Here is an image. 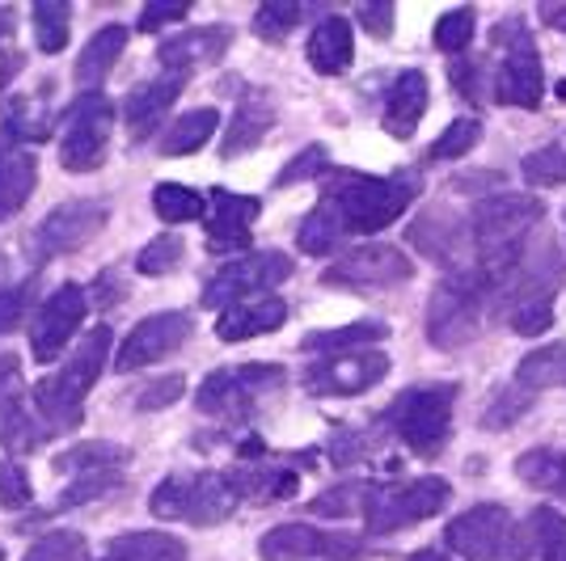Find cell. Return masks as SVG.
<instances>
[{
    "label": "cell",
    "instance_id": "1",
    "mask_svg": "<svg viewBox=\"0 0 566 561\" xmlns=\"http://www.w3.org/2000/svg\"><path fill=\"white\" fill-rule=\"evenodd\" d=\"M419 194V178L415 173H389V178H373V173H355V169H338L326 178V199L338 211L347 233H380L398 220L401 211L415 203Z\"/></svg>",
    "mask_w": 566,
    "mask_h": 561
},
{
    "label": "cell",
    "instance_id": "2",
    "mask_svg": "<svg viewBox=\"0 0 566 561\" xmlns=\"http://www.w3.org/2000/svg\"><path fill=\"white\" fill-rule=\"evenodd\" d=\"M111 347H115L111 326H94L81 338V347L64 359L60 372L43 375L34 384V410H39V419L48 422L51 431H72L81 422V414H85L81 405H85L90 389L97 384V375L106 372Z\"/></svg>",
    "mask_w": 566,
    "mask_h": 561
},
{
    "label": "cell",
    "instance_id": "3",
    "mask_svg": "<svg viewBox=\"0 0 566 561\" xmlns=\"http://www.w3.org/2000/svg\"><path fill=\"white\" fill-rule=\"evenodd\" d=\"M486 308H495V283L486 279L478 266L457 271L431 292L427 305V338L436 351H457L478 338Z\"/></svg>",
    "mask_w": 566,
    "mask_h": 561
},
{
    "label": "cell",
    "instance_id": "4",
    "mask_svg": "<svg viewBox=\"0 0 566 561\" xmlns=\"http://www.w3.org/2000/svg\"><path fill=\"white\" fill-rule=\"evenodd\" d=\"M452 405H457V384H419V389H406L385 410L380 422L415 456H436V452H444V444H449Z\"/></svg>",
    "mask_w": 566,
    "mask_h": 561
},
{
    "label": "cell",
    "instance_id": "5",
    "mask_svg": "<svg viewBox=\"0 0 566 561\" xmlns=\"http://www.w3.org/2000/svg\"><path fill=\"white\" fill-rule=\"evenodd\" d=\"M241 502L229 481V473H174L153 490V515L157 519H182L195 528H212L229 519Z\"/></svg>",
    "mask_w": 566,
    "mask_h": 561
},
{
    "label": "cell",
    "instance_id": "6",
    "mask_svg": "<svg viewBox=\"0 0 566 561\" xmlns=\"http://www.w3.org/2000/svg\"><path fill=\"white\" fill-rule=\"evenodd\" d=\"M449 549L461 561H524L528 540H520V528L507 507L499 502H478L470 511L449 519L444 528Z\"/></svg>",
    "mask_w": 566,
    "mask_h": 561
},
{
    "label": "cell",
    "instance_id": "7",
    "mask_svg": "<svg viewBox=\"0 0 566 561\" xmlns=\"http://www.w3.org/2000/svg\"><path fill=\"white\" fill-rule=\"evenodd\" d=\"M287 375L280 363H237V368H216L199 384V410L224 422H245L266 398H275Z\"/></svg>",
    "mask_w": 566,
    "mask_h": 561
},
{
    "label": "cell",
    "instance_id": "8",
    "mask_svg": "<svg viewBox=\"0 0 566 561\" xmlns=\"http://www.w3.org/2000/svg\"><path fill=\"white\" fill-rule=\"evenodd\" d=\"M495 43L503 47V64L495 68V81H491L495 102L499 106L537 110L545 97V72H542V55H537L533 34L524 30L520 18H507V22L495 30Z\"/></svg>",
    "mask_w": 566,
    "mask_h": 561
},
{
    "label": "cell",
    "instance_id": "9",
    "mask_svg": "<svg viewBox=\"0 0 566 561\" xmlns=\"http://www.w3.org/2000/svg\"><path fill=\"white\" fill-rule=\"evenodd\" d=\"M449 481L440 477H415V481H398V486H373L368 502H364V523L373 537H389L410 523H423L431 515L449 507Z\"/></svg>",
    "mask_w": 566,
    "mask_h": 561
},
{
    "label": "cell",
    "instance_id": "10",
    "mask_svg": "<svg viewBox=\"0 0 566 561\" xmlns=\"http://www.w3.org/2000/svg\"><path fill=\"white\" fill-rule=\"evenodd\" d=\"M106 220H111V208H106L102 199H69V203H60V208L48 211V215L34 224L25 250H30V257H34L39 266H43V262H55V257L90 245V241L106 229Z\"/></svg>",
    "mask_w": 566,
    "mask_h": 561
},
{
    "label": "cell",
    "instance_id": "11",
    "mask_svg": "<svg viewBox=\"0 0 566 561\" xmlns=\"http://www.w3.org/2000/svg\"><path fill=\"white\" fill-rule=\"evenodd\" d=\"M111 131H115V102L102 94L81 97L64 123V136H60V165L69 173L102 169L106 152H111Z\"/></svg>",
    "mask_w": 566,
    "mask_h": 561
},
{
    "label": "cell",
    "instance_id": "12",
    "mask_svg": "<svg viewBox=\"0 0 566 561\" xmlns=\"http://www.w3.org/2000/svg\"><path fill=\"white\" fill-rule=\"evenodd\" d=\"M292 275V257L280 250H259V254H245L220 266L208 287H203V308H224L241 305V300H254V296H271V287Z\"/></svg>",
    "mask_w": 566,
    "mask_h": 561
},
{
    "label": "cell",
    "instance_id": "13",
    "mask_svg": "<svg viewBox=\"0 0 566 561\" xmlns=\"http://www.w3.org/2000/svg\"><path fill=\"white\" fill-rule=\"evenodd\" d=\"M410 275H415V262L401 254L398 245L373 241V245H359L352 254H343L331 271H322V283L347 287V292H385V287L410 283Z\"/></svg>",
    "mask_w": 566,
    "mask_h": 561
},
{
    "label": "cell",
    "instance_id": "14",
    "mask_svg": "<svg viewBox=\"0 0 566 561\" xmlns=\"http://www.w3.org/2000/svg\"><path fill=\"white\" fill-rule=\"evenodd\" d=\"M389 375V354L377 347L347 354H326L305 372V389L313 398H359L368 389H377Z\"/></svg>",
    "mask_w": 566,
    "mask_h": 561
},
{
    "label": "cell",
    "instance_id": "15",
    "mask_svg": "<svg viewBox=\"0 0 566 561\" xmlns=\"http://www.w3.org/2000/svg\"><path fill=\"white\" fill-rule=\"evenodd\" d=\"M262 561H352L364 558V540L347 532H322L313 523H280L259 540Z\"/></svg>",
    "mask_w": 566,
    "mask_h": 561
},
{
    "label": "cell",
    "instance_id": "16",
    "mask_svg": "<svg viewBox=\"0 0 566 561\" xmlns=\"http://www.w3.org/2000/svg\"><path fill=\"white\" fill-rule=\"evenodd\" d=\"M85 313H90V292H85L81 283L55 287L48 300L39 305V317H34V329H30V354H34L43 368L55 363V359L64 354V347L76 338Z\"/></svg>",
    "mask_w": 566,
    "mask_h": 561
},
{
    "label": "cell",
    "instance_id": "17",
    "mask_svg": "<svg viewBox=\"0 0 566 561\" xmlns=\"http://www.w3.org/2000/svg\"><path fill=\"white\" fill-rule=\"evenodd\" d=\"M190 329H195L190 313H153L136 321L115 354V372H144V368L166 363L169 354L187 347Z\"/></svg>",
    "mask_w": 566,
    "mask_h": 561
},
{
    "label": "cell",
    "instance_id": "18",
    "mask_svg": "<svg viewBox=\"0 0 566 561\" xmlns=\"http://www.w3.org/2000/svg\"><path fill=\"white\" fill-rule=\"evenodd\" d=\"M259 211H262V203L254 199V194L212 190V199H208V250H212V254L245 250Z\"/></svg>",
    "mask_w": 566,
    "mask_h": 561
},
{
    "label": "cell",
    "instance_id": "19",
    "mask_svg": "<svg viewBox=\"0 0 566 561\" xmlns=\"http://www.w3.org/2000/svg\"><path fill=\"white\" fill-rule=\"evenodd\" d=\"M182 89H187V72H161V76L136 85V89L127 94V106H123L127 131H132L136 140H148V136L157 131V123L169 115V106L182 97Z\"/></svg>",
    "mask_w": 566,
    "mask_h": 561
},
{
    "label": "cell",
    "instance_id": "20",
    "mask_svg": "<svg viewBox=\"0 0 566 561\" xmlns=\"http://www.w3.org/2000/svg\"><path fill=\"white\" fill-rule=\"evenodd\" d=\"M427 102H431L427 72H419V68L398 72V81H394L389 94H385V115H380L385 131H389L394 140H410V136L419 131V123H423Z\"/></svg>",
    "mask_w": 566,
    "mask_h": 561
},
{
    "label": "cell",
    "instance_id": "21",
    "mask_svg": "<svg viewBox=\"0 0 566 561\" xmlns=\"http://www.w3.org/2000/svg\"><path fill=\"white\" fill-rule=\"evenodd\" d=\"M275 102L266 89H250V94H241L233 110V123H229V131H224V140H220V157H241V152H250V148H259L266 136H271V127H275Z\"/></svg>",
    "mask_w": 566,
    "mask_h": 561
},
{
    "label": "cell",
    "instance_id": "22",
    "mask_svg": "<svg viewBox=\"0 0 566 561\" xmlns=\"http://www.w3.org/2000/svg\"><path fill=\"white\" fill-rule=\"evenodd\" d=\"M233 43V30L229 25H199L187 34H169L166 43L157 47V60L166 64V72H190L199 64H216Z\"/></svg>",
    "mask_w": 566,
    "mask_h": 561
},
{
    "label": "cell",
    "instance_id": "23",
    "mask_svg": "<svg viewBox=\"0 0 566 561\" xmlns=\"http://www.w3.org/2000/svg\"><path fill=\"white\" fill-rule=\"evenodd\" d=\"M283 321H287V305L280 296H254V300L229 305L216 317V338L220 342H245V338H262V334L280 329Z\"/></svg>",
    "mask_w": 566,
    "mask_h": 561
},
{
    "label": "cell",
    "instance_id": "24",
    "mask_svg": "<svg viewBox=\"0 0 566 561\" xmlns=\"http://www.w3.org/2000/svg\"><path fill=\"white\" fill-rule=\"evenodd\" d=\"M305 55H308V64H313V72H322V76H343L355 60L352 22L338 18V13L322 18V22L313 25V34H308Z\"/></svg>",
    "mask_w": 566,
    "mask_h": 561
},
{
    "label": "cell",
    "instance_id": "25",
    "mask_svg": "<svg viewBox=\"0 0 566 561\" xmlns=\"http://www.w3.org/2000/svg\"><path fill=\"white\" fill-rule=\"evenodd\" d=\"M39 187V165L22 148H4L0 152V224L13 220L25 208V199Z\"/></svg>",
    "mask_w": 566,
    "mask_h": 561
},
{
    "label": "cell",
    "instance_id": "26",
    "mask_svg": "<svg viewBox=\"0 0 566 561\" xmlns=\"http://www.w3.org/2000/svg\"><path fill=\"white\" fill-rule=\"evenodd\" d=\"M123 47H127V25H102L94 39L81 47V60H76V85H81V89L102 85L106 72L118 64Z\"/></svg>",
    "mask_w": 566,
    "mask_h": 561
},
{
    "label": "cell",
    "instance_id": "27",
    "mask_svg": "<svg viewBox=\"0 0 566 561\" xmlns=\"http://www.w3.org/2000/svg\"><path fill=\"white\" fill-rule=\"evenodd\" d=\"M97 561H187V544L166 532H127L111 540Z\"/></svg>",
    "mask_w": 566,
    "mask_h": 561
},
{
    "label": "cell",
    "instance_id": "28",
    "mask_svg": "<svg viewBox=\"0 0 566 561\" xmlns=\"http://www.w3.org/2000/svg\"><path fill=\"white\" fill-rule=\"evenodd\" d=\"M229 481H233L237 498H250V502H280V498L296 494V473L292 468H233Z\"/></svg>",
    "mask_w": 566,
    "mask_h": 561
},
{
    "label": "cell",
    "instance_id": "29",
    "mask_svg": "<svg viewBox=\"0 0 566 561\" xmlns=\"http://www.w3.org/2000/svg\"><path fill=\"white\" fill-rule=\"evenodd\" d=\"M516 384H524L528 393H542V389H566V342H549L537 347L520 359Z\"/></svg>",
    "mask_w": 566,
    "mask_h": 561
},
{
    "label": "cell",
    "instance_id": "30",
    "mask_svg": "<svg viewBox=\"0 0 566 561\" xmlns=\"http://www.w3.org/2000/svg\"><path fill=\"white\" fill-rule=\"evenodd\" d=\"M347 236L352 233L343 229L338 211H334L331 203H317V208L301 220V229H296V245H301V254H308V257H326V254H334Z\"/></svg>",
    "mask_w": 566,
    "mask_h": 561
},
{
    "label": "cell",
    "instance_id": "31",
    "mask_svg": "<svg viewBox=\"0 0 566 561\" xmlns=\"http://www.w3.org/2000/svg\"><path fill=\"white\" fill-rule=\"evenodd\" d=\"M216 127H220V115H216L212 106L187 110L182 118L169 123V131L161 136V152H166V157H190V152H199L203 144L212 140Z\"/></svg>",
    "mask_w": 566,
    "mask_h": 561
},
{
    "label": "cell",
    "instance_id": "32",
    "mask_svg": "<svg viewBox=\"0 0 566 561\" xmlns=\"http://www.w3.org/2000/svg\"><path fill=\"white\" fill-rule=\"evenodd\" d=\"M132 461V452L118 444H106V440H90V444H72L69 452L55 456V468L60 473H118V468Z\"/></svg>",
    "mask_w": 566,
    "mask_h": 561
},
{
    "label": "cell",
    "instance_id": "33",
    "mask_svg": "<svg viewBox=\"0 0 566 561\" xmlns=\"http://www.w3.org/2000/svg\"><path fill=\"white\" fill-rule=\"evenodd\" d=\"M389 329L380 321H355V326L343 329H322V334H308L301 342V351H317V354H347V351H364L368 342L385 338Z\"/></svg>",
    "mask_w": 566,
    "mask_h": 561
},
{
    "label": "cell",
    "instance_id": "34",
    "mask_svg": "<svg viewBox=\"0 0 566 561\" xmlns=\"http://www.w3.org/2000/svg\"><path fill=\"white\" fill-rule=\"evenodd\" d=\"M30 22H34V43L43 55H60L69 47V34H72V9L64 0H39L30 9Z\"/></svg>",
    "mask_w": 566,
    "mask_h": 561
},
{
    "label": "cell",
    "instance_id": "35",
    "mask_svg": "<svg viewBox=\"0 0 566 561\" xmlns=\"http://www.w3.org/2000/svg\"><path fill=\"white\" fill-rule=\"evenodd\" d=\"M516 473L524 486H533V490H545V494H558L566 498V456L563 452H524L516 461Z\"/></svg>",
    "mask_w": 566,
    "mask_h": 561
},
{
    "label": "cell",
    "instance_id": "36",
    "mask_svg": "<svg viewBox=\"0 0 566 561\" xmlns=\"http://www.w3.org/2000/svg\"><path fill=\"white\" fill-rule=\"evenodd\" d=\"M153 211L166 224H190V220H203L208 215V199L199 190L182 187V182H161V187L153 190Z\"/></svg>",
    "mask_w": 566,
    "mask_h": 561
},
{
    "label": "cell",
    "instance_id": "37",
    "mask_svg": "<svg viewBox=\"0 0 566 561\" xmlns=\"http://www.w3.org/2000/svg\"><path fill=\"white\" fill-rule=\"evenodd\" d=\"M528 544L542 561H566V515L558 507H537L528 515Z\"/></svg>",
    "mask_w": 566,
    "mask_h": 561
},
{
    "label": "cell",
    "instance_id": "38",
    "mask_svg": "<svg viewBox=\"0 0 566 561\" xmlns=\"http://www.w3.org/2000/svg\"><path fill=\"white\" fill-rule=\"evenodd\" d=\"M520 173L533 187H566V148L563 144H545L537 152H528L520 161Z\"/></svg>",
    "mask_w": 566,
    "mask_h": 561
},
{
    "label": "cell",
    "instance_id": "39",
    "mask_svg": "<svg viewBox=\"0 0 566 561\" xmlns=\"http://www.w3.org/2000/svg\"><path fill=\"white\" fill-rule=\"evenodd\" d=\"M305 18V9L301 4H292V0H266L259 4V13H254V34L266 39V43H280L292 34V25Z\"/></svg>",
    "mask_w": 566,
    "mask_h": 561
},
{
    "label": "cell",
    "instance_id": "40",
    "mask_svg": "<svg viewBox=\"0 0 566 561\" xmlns=\"http://www.w3.org/2000/svg\"><path fill=\"white\" fill-rule=\"evenodd\" d=\"M482 140V123L478 118H452L444 136L431 144V161H461Z\"/></svg>",
    "mask_w": 566,
    "mask_h": 561
},
{
    "label": "cell",
    "instance_id": "41",
    "mask_svg": "<svg viewBox=\"0 0 566 561\" xmlns=\"http://www.w3.org/2000/svg\"><path fill=\"white\" fill-rule=\"evenodd\" d=\"M182 254H187V250H182V236H153L140 254H136V271L161 279V275H169V271L182 262Z\"/></svg>",
    "mask_w": 566,
    "mask_h": 561
},
{
    "label": "cell",
    "instance_id": "42",
    "mask_svg": "<svg viewBox=\"0 0 566 561\" xmlns=\"http://www.w3.org/2000/svg\"><path fill=\"white\" fill-rule=\"evenodd\" d=\"M473 25H478V13L473 9H449L440 22H436V47L444 55H461V51L473 43Z\"/></svg>",
    "mask_w": 566,
    "mask_h": 561
},
{
    "label": "cell",
    "instance_id": "43",
    "mask_svg": "<svg viewBox=\"0 0 566 561\" xmlns=\"http://www.w3.org/2000/svg\"><path fill=\"white\" fill-rule=\"evenodd\" d=\"M368 490L373 486H364V481H347V486H334V490L317 494L313 498V515H326V519H343V515L352 511H364V502H368Z\"/></svg>",
    "mask_w": 566,
    "mask_h": 561
},
{
    "label": "cell",
    "instance_id": "44",
    "mask_svg": "<svg viewBox=\"0 0 566 561\" xmlns=\"http://www.w3.org/2000/svg\"><path fill=\"white\" fill-rule=\"evenodd\" d=\"M34 498L30 473L18 461H0V511H22Z\"/></svg>",
    "mask_w": 566,
    "mask_h": 561
},
{
    "label": "cell",
    "instance_id": "45",
    "mask_svg": "<svg viewBox=\"0 0 566 561\" xmlns=\"http://www.w3.org/2000/svg\"><path fill=\"white\" fill-rule=\"evenodd\" d=\"M22 561H85V537H76V532H48L43 540H34V549Z\"/></svg>",
    "mask_w": 566,
    "mask_h": 561
},
{
    "label": "cell",
    "instance_id": "46",
    "mask_svg": "<svg viewBox=\"0 0 566 561\" xmlns=\"http://www.w3.org/2000/svg\"><path fill=\"white\" fill-rule=\"evenodd\" d=\"M118 481V473H81L76 481H72L69 490L55 498V511H72V507H85V502H94L102 494L111 490Z\"/></svg>",
    "mask_w": 566,
    "mask_h": 561
},
{
    "label": "cell",
    "instance_id": "47",
    "mask_svg": "<svg viewBox=\"0 0 566 561\" xmlns=\"http://www.w3.org/2000/svg\"><path fill=\"white\" fill-rule=\"evenodd\" d=\"M34 292H39V283L34 279H22V283H13V287L0 292V334H13V329L22 326L30 305H34Z\"/></svg>",
    "mask_w": 566,
    "mask_h": 561
},
{
    "label": "cell",
    "instance_id": "48",
    "mask_svg": "<svg viewBox=\"0 0 566 561\" xmlns=\"http://www.w3.org/2000/svg\"><path fill=\"white\" fill-rule=\"evenodd\" d=\"M528 405H533V393L524 389V384H516V389H503L495 401H491V410L482 414V426L491 431H503V426H512V422L520 419V414H528Z\"/></svg>",
    "mask_w": 566,
    "mask_h": 561
},
{
    "label": "cell",
    "instance_id": "49",
    "mask_svg": "<svg viewBox=\"0 0 566 561\" xmlns=\"http://www.w3.org/2000/svg\"><path fill=\"white\" fill-rule=\"evenodd\" d=\"M326 148L322 144H308L301 157H292V161L283 165V173L275 178V187H296V182H305V178H317V173H326Z\"/></svg>",
    "mask_w": 566,
    "mask_h": 561
},
{
    "label": "cell",
    "instance_id": "50",
    "mask_svg": "<svg viewBox=\"0 0 566 561\" xmlns=\"http://www.w3.org/2000/svg\"><path fill=\"white\" fill-rule=\"evenodd\" d=\"M512 329L516 334H524V338H537V334H545V329L554 326V305H549V296H542V300H524V305L512 308Z\"/></svg>",
    "mask_w": 566,
    "mask_h": 561
},
{
    "label": "cell",
    "instance_id": "51",
    "mask_svg": "<svg viewBox=\"0 0 566 561\" xmlns=\"http://www.w3.org/2000/svg\"><path fill=\"white\" fill-rule=\"evenodd\" d=\"M187 393V380L182 375H161V380H148V389H140V410H169L174 401Z\"/></svg>",
    "mask_w": 566,
    "mask_h": 561
},
{
    "label": "cell",
    "instance_id": "52",
    "mask_svg": "<svg viewBox=\"0 0 566 561\" xmlns=\"http://www.w3.org/2000/svg\"><path fill=\"white\" fill-rule=\"evenodd\" d=\"M482 64L478 60H457L449 68V81H452V89H461V97H470V102H478L482 97Z\"/></svg>",
    "mask_w": 566,
    "mask_h": 561
},
{
    "label": "cell",
    "instance_id": "53",
    "mask_svg": "<svg viewBox=\"0 0 566 561\" xmlns=\"http://www.w3.org/2000/svg\"><path fill=\"white\" fill-rule=\"evenodd\" d=\"M355 22L364 25L373 39H389L394 34V4H359Z\"/></svg>",
    "mask_w": 566,
    "mask_h": 561
},
{
    "label": "cell",
    "instance_id": "54",
    "mask_svg": "<svg viewBox=\"0 0 566 561\" xmlns=\"http://www.w3.org/2000/svg\"><path fill=\"white\" fill-rule=\"evenodd\" d=\"M190 13V4L182 0V4H148L140 13V30L144 34H157V30H166L169 22H182Z\"/></svg>",
    "mask_w": 566,
    "mask_h": 561
},
{
    "label": "cell",
    "instance_id": "55",
    "mask_svg": "<svg viewBox=\"0 0 566 561\" xmlns=\"http://www.w3.org/2000/svg\"><path fill=\"white\" fill-rule=\"evenodd\" d=\"M364 440H368V435H338V440H331V461L334 465H355V461L368 452Z\"/></svg>",
    "mask_w": 566,
    "mask_h": 561
},
{
    "label": "cell",
    "instance_id": "56",
    "mask_svg": "<svg viewBox=\"0 0 566 561\" xmlns=\"http://www.w3.org/2000/svg\"><path fill=\"white\" fill-rule=\"evenodd\" d=\"M537 13H542L545 25H554V30H563L566 34V0H545Z\"/></svg>",
    "mask_w": 566,
    "mask_h": 561
},
{
    "label": "cell",
    "instance_id": "57",
    "mask_svg": "<svg viewBox=\"0 0 566 561\" xmlns=\"http://www.w3.org/2000/svg\"><path fill=\"white\" fill-rule=\"evenodd\" d=\"M13 25H18V13H13V9H0V51L9 47V34H13Z\"/></svg>",
    "mask_w": 566,
    "mask_h": 561
},
{
    "label": "cell",
    "instance_id": "58",
    "mask_svg": "<svg viewBox=\"0 0 566 561\" xmlns=\"http://www.w3.org/2000/svg\"><path fill=\"white\" fill-rule=\"evenodd\" d=\"M410 561H449L440 549H419V553H410Z\"/></svg>",
    "mask_w": 566,
    "mask_h": 561
},
{
    "label": "cell",
    "instance_id": "59",
    "mask_svg": "<svg viewBox=\"0 0 566 561\" xmlns=\"http://www.w3.org/2000/svg\"><path fill=\"white\" fill-rule=\"evenodd\" d=\"M0 275H4V254H0Z\"/></svg>",
    "mask_w": 566,
    "mask_h": 561
},
{
    "label": "cell",
    "instance_id": "60",
    "mask_svg": "<svg viewBox=\"0 0 566 561\" xmlns=\"http://www.w3.org/2000/svg\"><path fill=\"white\" fill-rule=\"evenodd\" d=\"M0 561H4V549H0Z\"/></svg>",
    "mask_w": 566,
    "mask_h": 561
}]
</instances>
